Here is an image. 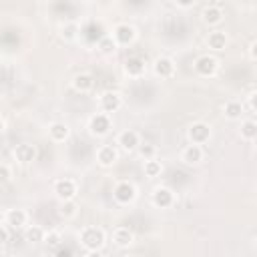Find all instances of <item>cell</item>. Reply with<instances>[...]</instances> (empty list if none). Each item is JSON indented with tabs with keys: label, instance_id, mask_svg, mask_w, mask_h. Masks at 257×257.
Masks as SVG:
<instances>
[{
	"label": "cell",
	"instance_id": "1",
	"mask_svg": "<svg viewBox=\"0 0 257 257\" xmlns=\"http://www.w3.org/2000/svg\"><path fill=\"white\" fill-rule=\"evenodd\" d=\"M78 241L86 251H100L106 243V233L100 227H84L78 233Z\"/></svg>",
	"mask_w": 257,
	"mask_h": 257
},
{
	"label": "cell",
	"instance_id": "2",
	"mask_svg": "<svg viewBox=\"0 0 257 257\" xmlns=\"http://www.w3.org/2000/svg\"><path fill=\"white\" fill-rule=\"evenodd\" d=\"M54 189V195L56 199L62 203V201H74L76 199V193H78V187H76V181L70 179V177H60L54 181L52 185Z\"/></svg>",
	"mask_w": 257,
	"mask_h": 257
},
{
	"label": "cell",
	"instance_id": "3",
	"mask_svg": "<svg viewBox=\"0 0 257 257\" xmlns=\"http://www.w3.org/2000/svg\"><path fill=\"white\" fill-rule=\"evenodd\" d=\"M193 68H195V72H197L199 76L211 78V76H215L217 70H219V60H217L213 54H201V56L195 58Z\"/></svg>",
	"mask_w": 257,
	"mask_h": 257
},
{
	"label": "cell",
	"instance_id": "4",
	"mask_svg": "<svg viewBox=\"0 0 257 257\" xmlns=\"http://www.w3.org/2000/svg\"><path fill=\"white\" fill-rule=\"evenodd\" d=\"M110 128H112V120H110V114L106 112H96L88 120V131L92 137H106Z\"/></svg>",
	"mask_w": 257,
	"mask_h": 257
},
{
	"label": "cell",
	"instance_id": "5",
	"mask_svg": "<svg viewBox=\"0 0 257 257\" xmlns=\"http://www.w3.org/2000/svg\"><path fill=\"white\" fill-rule=\"evenodd\" d=\"M211 135H213L211 126L203 120H197V122L189 124V128H187V139L191 145H205V143H209Z\"/></svg>",
	"mask_w": 257,
	"mask_h": 257
},
{
	"label": "cell",
	"instance_id": "6",
	"mask_svg": "<svg viewBox=\"0 0 257 257\" xmlns=\"http://www.w3.org/2000/svg\"><path fill=\"white\" fill-rule=\"evenodd\" d=\"M112 197L118 205H131L137 199V187L131 181H118L112 187Z\"/></svg>",
	"mask_w": 257,
	"mask_h": 257
},
{
	"label": "cell",
	"instance_id": "7",
	"mask_svg": "<svg viewBox=\"0 0 257 257\" xmlns=\"http://www.w3.org/2000/svg\"><path fill=\"white\" fill-rule=\"evenodd\" d=\"M110 36L114 38V42H116L118 46H128V44H133L135 38H137V28H135L133 24H128V22H118V24H114Z\"/></svg>",
	"mask_w": 257,
	"mask_h": 257
},
{
	"label": "cell",
	"instance_id": "8",
	"mask_svg": "<svg viewBox=\"0 0 257 257\" xmlns=\"http://www.w3.org/2000/svg\"><path fill=\"white\" fill-rule=\"evenodd\" d=\"M98 104H100L102 112L112 114V112H116L122 106V94L118 90H104L100 94V98H98Z\"/></svg>",
	"mask_w": 257,
	"mask_h": 257
},
{
	"label": "cell",
	"instance_id": "9",
	"mask_svg": "<svg viewBox=\"0 0 257 257\" xmlns=\"http://www.w3.org/2000/svg\"><path fill=\"white\" fill-rule=\"evenodd\" d=\"M116 145H118L120 151H124V153H133V151H137L139 145H141V135H139L135 128H124V131L118 133V137H116Z\"/></svg>",
	"mask_w": 257,
	"mask_h": 257
},
{
	"label": "cell",
	"instance_id": "10",
	"mask_svg": "<svg viewBox=\"0 0 257 257\" xmlns=\"http://www.w3.org/2000/svg\"><path fill=\"white\" fill-rule=\"evenodd\" d=\"M10 229H22V227H28V213L20 207H12V209H6L4 211V221Z\"/></svg>",
	"mask_w": 257,
	"mask_h": 257
},
{
	"label": "cell",
	"instance_id": "11",
	"mask_svg": "<svg viewBox=\"0 0 257 257\" xmlns=\"http://www.w3.org/2000/svg\"><path fill=\"white\" fill-rule=\"evenodd\" d=\"M151 201L157 209H171L175 205V193L169 187H157V189H153Z\"/></svg>",
	"mask_w": 257,
	"mask_h": 257
},
{
	"label": "cell",
	"instance_id": "12",
	"mask_svg": "<svg viewBox=\"0 0 257 257\" xmlns=\"http://www.w3.org/2000/svg\"><path fill=\"white\" fill-rule=\"evenodd\" d=\"M118 161V149L114 145H100L96 149V163L100 167H112Z\"/></svg>",
	"mask_w": 257,
	"mask_h": 257
},
{
	"label": "cell",
	"instance_id": "13",
	"mask_svg": "<svg viewBox=\"0 0 257 257\" xmlns=\"http://www.w3.org/2000/svg\"><path fill=\"white\" fill-rule=\"evenodd\" d=\"M153 72L159 78H173L175 76V60L169 56H157L153 62Z\"/></svg>",
	"mask_w": 257,
	"mask_h": 257
},
{
	"label": "cell",
	"instance_id": "14",
	"mask_svg": "<svg viewBox=\"0 0 257 257\" xmlns=\"http://www.w3.org/2000/svg\"><path fill=\"white\" fill-rule=\"evenodd\" d=\"M203 157H205V151H203L201 145H191V143H189V145L181 151V161H183L185 165H189V167L199 165V163L203 161Z\"/></svg>",
	"mask_w": 257,
	"mask_h": 257
},
{
	"label": "cell",
	"instance_id": "15",
	"mask_svg": "<svg viewBox=\"0 0 257 257\" xmlns=\"http://www.w3.org/2000/svg\"><path fill=\"white\" fill-rule=\"evenodd\" d=\"M12 155H14V161L16 163L26 165V163H32L36 159V147L30 145V143H20V145L14 147Z\"/></svg>",
	"mask_w": 257,
	"mask_h": 257
},
{
	"label": "cell",
	"instance_id": "16",
	"mask_svg": "<svg viewBox=\"0 0 257 257\" xmlns=\"http://www.w3.org/2000/svg\"><path fill=\"white\" fill-rule=\"evenodd\" d=\"M122 70H124V74H126V76H131V78H139V76H143V74H145L147 64H145V60H143L141 56H131V58H126V60H124Z\"/></svg>",
	"mask_w": 257,
	"mask_h": 257
},
{
	"label": "cell",
	"instance_id": "17",
	"mask_svg": "<svg viewBox=\"0 0 257 257\" xmlns=\"http://www.w3.org/2000/svg\"><path fill=\"white\" fill-rule=\"evenodd\" d=\"M112 243L118 249H126V247H131L135 243V233L128 227H116L112 231Z\"/></svg>",
	"mask_w": 257,
	"mask_h": 257
},
{
	"label": "cell",
	"instance_id": "18",
	"mask_svg": "<svg viewBox=\"0 0 257 257\" xmlns=\"http://www.w3.org/2000/svg\"><path fill=\"white\" fill-rule=\"evenodd\" d=\"M201 20L209 26H217L223 20V8L219 4H207L201 12Z\"/></svg>",
	"mask_w": 257,
	"mask_h": 257
},
{
	"label": "cell",
	"instance_id": "19",
	"mask_svg": "<svg viewBox=\"0 0 257 257\" xmlns=\"http://www.w3.org/2000/svg\"><path fill=\"white\" fill-rule=\"evenodd\" d=\"M68 135H70V126H68L66 122L54 120V122L48 124V137H50V141H54V143H64V141L68 139Z\"/></svg>",
	"mask_w": 257,
	"mask_h": 257
},
{
	"label": "cell",
	"instance_id": "20",
	"mask_svg": "<svg viewBox=\"0 0 257 257\" xmlns=\"http://www.w3.org/2000/svg\"><path fill=\"white\" fill-rule=\"evenodd\" d=\"M70 84H72V88H74L76 92L86 94V92L92 90V86H94V78H92V74H88V72H78V74H74V78H72Z\"/></svg>",
	"mask_w": 257,
	"mask_h": 257
},
{
	"label": "cell",
	"instance_id": "21",
	"mask_svg": "<svg viewBox=\"0 0 257 257\" xmlns=\"http://www.w3.org/2000/svg\"><path fill=\"white\" fill-rule=\"evenodd\" d=\"M207 46L211 48V50H225V46H227V34L223 32V30H211L209 34H207Z\"/></svg>",
	"mask_w": 257,
	"mask_h": 257
},
{
	"label": "cell",
	"instance_id": "22",
	"mask_svg": "<svg viewBox=\"0 0 257 257\" xmlns=\"http://www.w3.org/2000/svg\"><path fill=\"white\" fill-rule=\"evenodd\" d=\"M44 239H46V231H44L42 227H38V225H28V227H24V241H26V243L36 245V243H44Z\"/></svg>",
	"mask_w": 257,
	"mask_h": 257
},
{
	"label": "cell",
	"instance_id": "23",
	"mask_svg": "<svg viewBox=\"0 0 257 257\" xmlns=\"http://www.w3.org/2000/svg\"><path fill=\"white\" fill-rule=\"evenodd\" d=\"M223 114L229 120H239L243 116V102H239V100H227L223 104Z\"/></svg>",
	"mask_w": 257,
	"mask_h": 257
},
{
	"label": "cell",
	"instance_id": "24",
	"mask_svg": "<svg viewBox=\"0 0 257 257\" xmlns=\"http://www.w3.org/2000/svg\"><path fill=\"white\" fill-rule=\"evenodd\" d=\"M239 133H241V139H245V141H255V139H257V122L251 120V118L243 120L241 126H239Z\"/></svg>",
	"mask_w": 257,
	"mask_h": 257
},
{
	"label": "cell",
	"instance_id": "25",
	"mask_svg": "<svg viewBox=\"0 0 257 257\" xmlns=\"http://www.w3.org/2000/svg\"><path fill=\"white\" fill-rule=\"evenodd\" d=\"M143 171H145V175L149 179H155V177H159L163 173V163L157 161V159H149V161L143 163Z\"/></svg>",
	"mask_w": 257,
	"mask_h": 257
},
{
	"label": "cell",
	"instance_id": "26",
	"mask_svg": "<svg viewBox=\"0 0 257 257\" xmlns=\"http://www.w3.org/2000/svg\"><path fill=\"white\" fill-rule=\"evenodd\" d=\"M78 36V24L76 22H64L60 26V38L66 42H72Z\"/></svg>",
	"mask_w": 257,
	"mask_h": 257
},
{
	"label": "cell",
	"instance_id": "27",
	"mask_svg": "<svg viewBox=\"0 0 257 257\" xmlns=\"http://www.w3.org/2000/svg\"><path fill=\"white\" fill-rule=\"evenodd\" d=\"M96 48L102 52V54H112L116 48H118V44L114 42V38L110 36V34H104L100 40H98V44H96Z\"/></svg>",
	"mask_w": 257,
	"mask_h": 257
},
{
	"label": "cell",
	"instance_id": "28",
	"mask_svg": "<svg viewBox=\"0 0 257 257\" xmlns=\"http://www.w3.org/2000/svg\"><path fill=\"white\" fill-rule=\"evenodd\" d=\"M76 213H78L76 201H62V203H60L58 215H60L62 219H72V217H76Z\"/></svg>",
	"mask_w": 257,
	"mask_h": 257
},
{
	"label": "cell",
	"instance_id": "29",
	"mask_svg": "<svg viewBox=\"0 0 257 257\" xmlns=\"http://www.w3.org/2000/svg\"><path fill=\"white\" fill-rule=\"evenodd\" d=\"M137 153H139L141 159H145V161H149V159H157V147H155L153 143H141L139 149H137Z\"/></svg>",
	"mask_w": 257,
	"mask_h": 257
},
{
	"label": "cell",
	"instance_id": "30",
	"mask_svg": "<svg viewBox=\"0 0 257 257\" xmlns=\"http://www.w3.org/2000/svg\"><path fill=\"white\" fill-rule=\"evenodd\" d=\"M44 243H46L48 247H54V249H58V247H62V235H60L58 231H48V233H46V239H44Z\"/></svg>",
	"mask_w": 257,
	"mask_h": 257
},
{
	"label": "cell",
	"instance_id": "31",
	"mask_svg": "<svg viewBox=\"0 0 257 257\" xmlns=\"http://www.w3.org/2000/svg\"><path fill=\"white\" fill-rule=\"evenodd\" d=\"M10 179H12V171H10L8 163H2V165H0V181H2V183H8Z\"/></svg>",
	"mask_w": 257,
	"mask_h": 257
},
{
	"label": "cell",
	"instance_id": "32",
	"mask_svg": "<svg viewBox=\"0 0 257 257\" xmlns=\"http://www.w3.org/2000/svg\"><path fill=\"white\" fill-rule=\"evenodd\" d=\"M8 239H10V227L6 223L0 225V243L2 245H8Z\"/></svg>",
	"mask_w": 257,
	"mask_h": 257
},
{
	"label": "cell",
	"instance_id": "33",
	"mask_svg": "<svg viewBox=\"0 0 257 257\" xmlns=\"http://www.w3.org/2000/svg\"><path fill=\"white\" fill-rule=\"evenodd\" d=\"M54 257H74V253H72V249H70V247L62 245V247H58V249H56Z\"/></svg>",
	"mask_w": 257,
	"mask_h": 257
},
{
	"label": "cell",
	"instance_id": "34",
	"mask_svg": "<svg viewBox=\"0 0 257 257\" xmlns=\"http://www.w3.org/2000/svg\"><path fill=\"white\" fill-rule=\"evenodd\" d=\"M247 102H249L251 110H255V112H257V90H251V92H249V96H247Z\"/></svg>",
	"mask_w": 257,
	"mask_h": 257
},
{
	"label": "cell",
	"instance_id": "35",
	"mask_svg": "<svg viewBox=\"0 0 257 257\" xmlns=\"http://www.w3.org/2000/svg\"><path fill=\"white\" fill-rule=\"evenodd\" d=\"M249 56H251V60H257V40H253L249 44Z\"/></svg>",
	"mask_w": 257,
	"mask_h": 257
},
{
	"label": "cell",
	"instance_id": "36",
	"mask_svg": "<svg viewBox=\"0 0 257 257\" xmlns=\"http://www.w3.org/2000/svg\"><path fill=\"white\" fill-rule=\"evenodd\" d=\"M86 257H104L100 251H86Z\"/></svg>",
	"mask_w": 257,
	"mask_h": 257
},
{
	"label": "cell",
	"instance_id": "37",
	"mask_svg": "<svg viewBox=\"0 0 257 257\" xmlns=\"http://www.w3.org/2000/svg\"><path fill=\"white\" fill-rule=\"evenodd\" d=\"M179 6H181V8H191V6H193V2H181Z\"/></svg>",
	"mask_w": 257,
	"mask_h": 257
},
{
	"label": "cell",
	"instance_id": "38",
	"mask_svg": "<svg viewBox=\"0 0 257 257\" xmlns=\"http://www.w3.org/2000/svg\"><path fill=\"white\" fill-rule=\"evenodd\" d=\"M38 257H54V255H52V253H40Z\"/></svg>",
	"mask_w": 257,
	"mask_h": 257
},
{
	"label": "cell",
	"instance_id": "39",
	"mask_svg": "<svg viewBox=\"0 0 257 257\" xmlns=\"http://www.w3.org/2000/svg\"><path fill=\"white\" fill-rule=\"evenodd\" d=\"M255 251H257V239H255Z\"/></svg>",
	"mask_w": 257,
	"mask_h": 257
},
{
	"label": "cell",
	"instance_id": "40",
	"mask_svg": "<svg viewBox=\"0 0 257 257\" xmlns=\"http://www.w3.org/2000/svg\"><path fill=\"white\" fill-rule=\"evenodd\" d=\"M255 157H257V149H255Z\"/></svg>",
	"mask_w": 257,
	"mask_h": 257
}]
</instances>
